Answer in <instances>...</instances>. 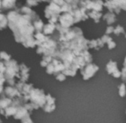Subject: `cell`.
I'll return each instance as SVG.
<instances>
[{
    "mask_svg": "<svg viewBox=\"0 0 126 123\" xmlns=\"http://www.w3.org/2000/svg\"><path fill=\"white\" fill-rule=\"evenodd\" d=\"M59 24H56L58 26L63 28H70L74 22V19L70 12H65L59 16Z\"/></svg>",
    "mask_w": 126,
    "mask_h": 123,
    "instance_id": "1",
    "label": "cell"
},
{
    "mask_svg": "<svg viewBox=\"0 0 126 123\" xmlns=\"http://www.w3.org/2000/svg\"><path fill=\"white\" fill-rule=\"evenodd\" d=\"M99 70V67L94 64H88L84 68L81 69V74L82 75V78L85 80H88L91 78Z\"/></svg>",
    "mask_w": 126,
    "mask_h": 123,
    "instance_id": "2",
    "label": "cell"
},
{
    "mask_svg": "<svg viewBox=\"0 0 126 123\" xmlns=\"http://www.w3.org/2000/svg\"><path fill=\"white\" fill-rule=\"evenodd\" d=\"M107 72L112 75L115 78H119L122 76V72H120L117 68V64L112 60L109 61V62L106 65Z\"/></svg>",
    "mask_w": 126,
    "mask_h": 123,
    "instance_id": "3",
    "label": "cell"
},
{
    "mask_svg": "<svg viewBox=\"0 0 126 123\" xmlns=\"http://www.w3.org/2000/svg\"><path fill=\"white\" fill-rule=\"evenodd\" d=\"M102 41L103 42V43H107L108 45V48L109 49H113L116 47V43L114 42V41L109 36L107 35H104L102 38H101Z\"/></svg>",
    "mask_w": 126,
    "mask_h": 123,
    "instance_id": "4",
    "label": "cell"
},
{
    "mask_svg": "<svg viewBox=\"0 0 126 123\" xmlns=\"http://www.w3.org/2000/svg\"><path fill=\"white\" fill-rule=\"evenodd\" d=\"M103 19H104V20L106 21V22H107V24H108V25L113 24V23L115 22L116 20L115 14H114L113 13H110V12L106 14L103 16Z\"/></svg>",
    "mask_w": 126,
    "mask_h": 123,
    "instance_id": "5",
    "label": "cell"
},
{
    "mask_svg": "<svg viewBox=\"0 0 126 123\" xmlns=\"http://www.w3.org/2000/svg\"><path fill=\"white\" fill-rule=\"evenodd\" d=\"M88 17L90 16L91 19H93L96 23H98L100 20V18L102 17V14L96 11H91L90 13H88Z\"/></svg>",
    "mask_w": 126,
    "mask_h": 123,
    "instance_id": "6",
    "label": "cell"
},
{
    "mask_svg": "<svg viewBox=\"0 0 126 123\" xmlns=\"http://www.w3.org/2000/svg\"><path fill=\"white\" fill-rule=\"evenodd\" d=\"M55 28H56V25H54V24H49V25H47L45 27L44 32L46 34H50V33H52L53 32Z\"/></svg>",
    "mask_w": 126,
    "mask_h": 123,
    "instance_id": "7",
    "label": "cell"
},
{
    "mask_svg": "<svg viewBox=\"0 0 126 123\" xmlns=\"http://www.w3.org/2000/svg\"><path fill=\"white\" fill-rule=\"evenodd\" d=\"M119 96H122V97L125 96V94H126V86H125V84L122 83V84H121L119 86Z\"/></svg>",
    "mask_w": 126,
    "mask_h": 123,
    "instance_id": "8",
    "label": "cell"
},
{
    "mask_svg": "<svg viewBox=\"0 0 126 123\" xmlns=\"http://www.w3.org/2000/svg\"><path fill=\"white\" fill-rule=\"evenodd\" d=\"M113 33L116 34V35H119V34H120V33H125V30H124V28H123L122 26L117 25V26L114 28Z\"/></svg>",
    "mask_w": 126,
    "mask_h": 123,
    "instance_id": "9",
    "label": "cell"
},
{
    "mask_svg": "<svg viewBox=\"0 0 126 123\" xmlns=\"http://www.w3.org/2000/svg\"><path fill=\"white\" fill-rule=\"evenodd\" d=\"M123 69L122 71V76L121 77L122 78L123 80H126V57L125 59V62H124V64H123Z\"/></svg>",
    "mask_w": 126,
    "mask_h": 123,
    "instance_id": "10",
    "label": "cell"
},
{
    "mask_svg": "<svg viewBox=\"0 0 126 123\" xmlns=\"http://www.w3.org/2000/svg\"><path fill=\"white\" fill-rule=\"evenodd\" d=\"M56 79L60 81V82H62V81H64L65 79H66V76L65 74H63L62 73L61 74H59L58 75H56Z\"/></svg>",
    "mask_w": 126,
    "mask_h": 123,
    "instance_id": "11",
    "label": "cell"
},
{
    "mask_svg": "<svg viewBox=\"0 0 126 123\" xmlns=\"http://www.w3.org/2000/svg\"><path fill=\"white\" fill-rule=\"evenodd\" d=\"M114 31V28L113 26H108L107 28H106V31H105V33L106 35L107 34H110L112 33H113Z\"/></svg>",
    "mask_w": 126,
    "mask_h": 123,
    "instance_id": "12",
    "label": "cell"
},
{
    "mask_svg": "<svg viewBox=\"0 0 126 123\" xmlns=\"http://www.w3.org/2000/svg\"><path fill=\"white\" fill-rule=\"evenodd\" d=\"M125 38H126V33H125Z\"/></svg>",
    "mask_w": 126,
    "mask_h": 123,
    "instance_id": "13",
    "label": "cell"
},
{
    "mask_svg": "<svg viewBox=\"0 0 126 123\" xmlns=\"http://www.w3.org/2000/svg\"><path fill=\"white\" fill-rule=\"evenodd\" d=\"M125 82H126V80H125Z\"/></svg>",
    "mask_w": 126,
    "mask_h": 123,
    "instance_id": "14",
    "label": "cell"
}]
</instances>
